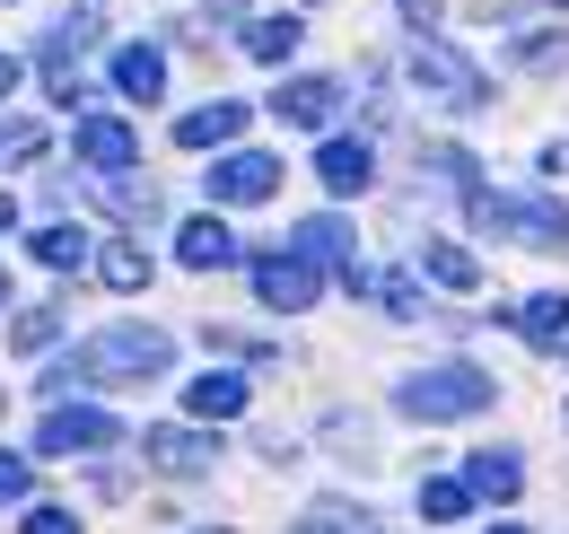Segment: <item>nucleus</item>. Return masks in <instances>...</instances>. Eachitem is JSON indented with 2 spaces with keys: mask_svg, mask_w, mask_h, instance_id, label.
Wrapping results in <instances>:
<instances>
[{
  "mask_svg": "<svg viewBox=\"0 0 569 534\" xmlns=\"http://www.w3.org/2000/svg\"><path fill=\"white\" fill-rule=\"evenodd\" d=\"M412 88L438 97L447 115H482V106H491V70L473 62V53H456V44H438V36L412 53Z\"/></svg>",
  "mask_w": 569,
  "mask_h": 534,
  "instance_id": "nucleus-4",
  "label": "nucleus"
},
{
  "mask_svg": "<svg viewBox=\"0 0 569 534\" xmlns=\"http://www.w3.org/2000/svg\"><path fill=\"white\" fill-rule=\"evenodd\" d=\"M114 438H123L114 412H97V403H53L44 429H36V456H106Z\"/></svg>",
  "mask_w": 569,
  "mask_h": 534,
  "instance_id": "nucleus-5",
  "label": "nucleus"
},
{
  "mask_svg": "<svg viewBox=\"0 0 569 534\" xmlns=\"http://www.w3.org/2000/svg\"><path fill=\"white\" fill-rule=\"evenodd\" d=\"M141 447H149V465H158V473H202V465L219 456L202 429H149Z\"/></svg>",
  "mask_w": 569,
  "mask_h": 534,
  "instance_id": "nucleus-15",
  "label": "nucleus"
},
{
  "mask_svg": "<svg viewBox=\"0 0 569 534\" xmlns=\"http://www.w3.org/2000/svg\"><path fill=\"white\" fill-rule=\"evenodd\" d=\"M517 62H526V70H561L569 62V36H526V44H517Z\"/></svg>",
  "mask_w": 569,
  "mask_h": 534,
  "instance_id": "nucleus-27",
  "label": "nucleus"
},
{
  "mask_svg": "<svg viewBox=\"0 0 569 534\" xmlns=\"http://www.w3.org/2000/svg\"><path fill=\"white\" fill-rule=\"evenodd\" d=\"M499 403V377H482L473 359H447V368H421V377H403L395 386V412L403 421H473V412H491Z\"/></svg>",
  "mask_w": 569,
  "mask_h": 534,
  "instance_id": "nucleus-3",
  "label": "nucleus"
},
{
  "mask_svg": "<svg viewBox=\"0 0 569 534\" xmlns=\"http://www.w3.org/2000/svg\"><path fill=\"white\" fill-rule=\"evenodd\" d=\"M272 194H281V158H263V149H228L211 167V201L246 210V201H272Z\"/></svg>",
  "mask_w": 569,
  "mask_h": 534,
  "instance_id": "nucleus-8",
  "label": "nucleus"
},
{
  "mask_svg": "<svg viewBox=\"0 0 569 534\" xmlns=\"http://www.w3.org/2000/svg\"><path fill=\"white\" fill-rule=\"evenodd\" d=\"M79 359V386H149V377H167L176 368V342L158 334V325H106V334H88L71 350Z\"/></svg>",
  "mask_w": 569,
  "mask_h": 534,
  "instance_id": "nucleus-1",
  "label": "nucleus"
},
{
  "mask_svg": "<svg viewBox=\"0 0 569 534\" xmlns=\"http://www.w3.org/2000/svg\"><path fill=\"white\" fill-rule=\"evenodd\" d=\"M246 115H254V106H237V97H211V106H193V115L176 123V140H184V149H228V140L246 132Z\"/></svg>",
  "mask_w": 569,
  "mask_h": 534,
  "instance_id": "nucleus-11",
  "label": "nucleus"
},
{
  "mask_svg": "<svg viewBox=\"0 0 569 534\" xmlns=\"http://www.w3.org/2000/svg\"><path fill=\"white\" fill-rule=\"evenodd\" d=\"M517 334L535 342V350H569V298H561V289L526 298V307H517Z\"/></svg>",
  "mask_w": 569,
  "mask_h": 534,
  "instance_id": "nucleus-16",
  "label": "nucleus"
},
{
  "mask_svg": "<svg viewBox=\"0 0 569 534\" xmlns=\"http://www.w3.org/2000/svg\"><path fill=\"white\" fill-rule=\"evenodd\" d=\"M298 36H307L298 18H254V27H246V53H254V62H272V70H281L289 53H298Z\"/></svg>",
  "mask_w": 569,
  "mask_h": 534,
  "instance_id": "nucleus-21",
  "label": "nucleus"
},
{
  "mask_svg": "<svg viewBox=\"0 0 569 534\" xmlns=\"http://www.w3.org/2000/svg\"><path fill=\"white\" fill-rule=\"evenodd\" d=\"M36 264L79 271V264H97V237H88V228H44V237H36Z\"/></svg>",
  "mask_w": 569,
  "mask_h": 534,
  "instance_id": "nucleus-20",
  "label": "nucleus"
},
{
  "mask_svg": "<svg viewBox=\"0 0 569 534\" xmlns=\"http://www.w3.org/2000/svg\"><path fill=\"white\" fill-rule=\"evenodd\" d=\"M465 210H473V228L517 237L526 255H569V201H552V194H482V185H465Z\"/></svg>",
  "mask_w": 569,
  "mask_h": 534,
  "instance_id": "nucleus-2",
  "label": "nucleus"
},
{
  "mask_svg": "<svg viewBox=\"0 0 569 534\" xmlns=\"http://www.w3.org/2000/svg\"><path fill=\"white\" fill-rule=\"evenodd\" d=\"M9 228H18V201H9V194H0V237H9Z\"/></svg>",
  "mask_w": 569,
  "mask_h": 534,
  "instance_id": "nucleus-32",
  "label": "nucleus"
},
{
  "mask_svg": "<svg viewBox=\"0 0 569 534\" xmlns=\"http://www.w3.org/2000/svg\"><path fill=\"white\" fill-rule=\"evenodd\" d=\"M368 176H377V158H368V140H325V149H316V185H325V194H368Z\"/></svg>",
  "mask_w": 569,
  "mask_h": 534,
  "instance_id": "nucleus-10",
  "label": "nucleus"
},
{
  "mask_svg": "<svg viewBox=\"0 0 569 534\" xmlns=\"http://www.w3.org/2000/svg\"><path fill=\"white\" fill-rule=\"evenodd\" d=\"M491 534H526V526H491Z\"/></svg>",
  "mask_w": 569,
  "mask_h": 534,
  "instance_id": "nucleus-34",
  "label": "nucleus"
},
{
  "mask_svg": "<svg viewBox=\"0 0 569 534\" xmlns=\"http://www.w3.org/2000/svg\"><path fill=\"white\" fill-rule=\"evenodd\" d=\"M18 79H27V70L9 62V53H0V97H9V88H18Z\"/></svg>",
  "mask_w": 569,
  "mask_h": 534,
  "instance_id": "nucleus-31",
  "label": "nucleus"
},
{
  "mask_svg": "<svg viewBox=\"0 0 569 534\" xmlns=\"http://www.w3.org/2000/svg\"><path fill=\"white\" fill-rule=\"evenodd\" d=\"M202 534H228V526H202Z\"/></svg>",
  "mask_w": 569,
  "mask_h": 534,
  "instance_id": "nucleus-35",
  "label": "nucleus"
},
{
  "mask_svg": "<svg viewBox=\"0 0 569 534\" xmlns=\"http://www.w3.org/2000/svg\"><path fill=\"white\" fill-rule=\"evenodd\" d=\"M18 534H79V517H71V508H27V526H18Z\"/></svg>",
  "mask_w": 569,
  "mask_h": 534,
  "instance_id": "nucleus-29",
  "label": "nucleus"
},
{
  "mask_svg": "<svg viewBox=\"0 0 569 534\" xmlns=\"http://www.w3.org/2000/svg\"><path fill=\"white\" fill-rule=\"evenodd\" d=\"M53 342H62V316H53V307H27V316L9 325V350H53Z\"/></svg>",
  "mask_w": 569,
  "mask_h": 534,
  "instance_id": "nucleus-24",
  "label": "nucleus"
},
{
  "mask_svg": "<svg viewBox=\"0 0 569 534\" xmlns=\"http://www.w3.org/2000/svg\"><path fill=\"white\" fill-rule=\"evenodd\" d=\"M0 307H9V271H0Z\"/></svg>",
  "mask_w": 569,
  "mask_h": 534,
  "instance_id": "nucleus-33",
  "label": "nucleus"
},
{
  "mask_svg": "<svg viewBox=\"0 0 569 534\" xmlns=\"http://www.w3.org/2000/svg\"><path fill=\"white\" fill-rule=\"evenodd\" d=\"M421 271L438 289H482V264H473L465 246H421Z\"/></svg>",
  "mask_w": 569,
  "mask_h": 534,
  "instance_id": "nucleus-22",
  "label": "nucleus"
},
{
  "mask_svg": "<svg viewBox=\"0 0 569 534\" xmlns=\"http://www.w3.org/2000/svg\"><path fill=\"white\" fill-rule=\"evenodd\" d=\"M106 201L123 219H158V185H132V176H106Z\"/></svg>",
  "mask_w": 569,
  "mask_h": 534,
  "instance_id": "nucleus-25",
  "label": "nucleus"
},
{
  "mask_svg": "<svg viewBox=\"0 0 569 534\" xmlns=\"http://www.w3.org/2000/svg\"><path fill=\"white\" fill-rule=\"evenodd\" d=\"M289 534H368V517H342V508H316V517H298Z\"/></svg>",
  "mask_w": 569,
  "mask_h": 534,
  "instance_id": "nucleus-28",
  "label": "nucleus"
},
{
  "mask_svg": "<svg viewBox=\"0 0 569 534\" xmlns=\"http://www.w3.org/2000/svg\"><path fill=\"white\" fill-rule=\"evenodd\" d=\"M97 280H106V289H141L149 255H141V246H106V255H97Z\"/></svg>",
  "mask_w": 569,
  "mask_h": 534,
  "instance_id": "nucleus-23",
  "label": "nucleus"
},
{
  "mask_svg": "<svg viewBox=\"0 0 569 534\" xmlns=\"http://www.w3.org/2000/svg\"><path fill=\"white\" fill-rule=\"evenodd\" d=\"M114 88H123L132 106H158V97H167V53H158V44H123V53H114Z\"/></svg>",
  "mask_w": 569,
  "mask_h": 534,
  "instance_id": "nucleus-13",
  "label": "nucleus"
},
{
  "mask_svg": "<svg viewBox=\"0 0 569 534\" xmlns=\"http://www.w3.org/2000/svg\"><path fill=\"white\" fill-rule=\"evenodd\" d=\"M71 158L88 167V176H132V167H141V132H132L123 115H79Z\"/></svg>",
  "mask_w": 569,
  "mask_h": 534,
  "instance_id": "nucleus-6",
  "label": "nucleus"
},
{
  "mask_svg": "<svg viewBox=\"0 0 569 534\" xmlns=\"http://www.w3.org/2000/svg\"><path fill=\"white\" fill-rule=\"evenodd\" d=\"M351 298H377V307H386L395 325H412V316H421V289H412L403 271H359V280H351Z\"/></svg>",
  "mask_w": 569,
  "mask_h": 534,
  "instance_id": "nucleus-19",
  "label": "nucleus"
},
{
  "mask_svg": "<svg viewBox=\"0 0 569 534\" xmlns=\"http://www.w3.org/2000/svg\"><path fill=\"white\" fill-rule=\"evenodd\" d=\"M272 115H281V123H298V132H325V123L342 115V79H281Z\"/></svg>",
  "mask_w": 569,
  "mask_h": 534,
  "instance_id": "nucleus-9",
  "label": "nucleus"
},
{
  "mask_svg": "<svg viewBox=\"0 0 569 534\" xmlns=\"http://www.w3.org/2000/svg\"><path fill=\"white\" fill-rule=\"evenodd\" d=\"M184 403H193L202 421H237V412H246V377H237V368H211V377L184 386Z\"/></svg>",
  "mask_w": 569,
  "mask_h": 534,
  "instance_id": "nucleus-18",
  "label": "nucleus"
},
{
  "mask_svg": "<svg viewBox=\"0 0 569 534\" xmlns=\"http://www.w3.org/2000/svg\"><path fill=\"white\" fill-rule=\"evenodd\" d=\"M465 508H473V491H465V482H421V517L447 526V517H465Z\"/></svg>",
  "mask_w": 569,
  "mask_h": 534,
  "instance_id": "nucleus-26",
  "label": "nucleus"
},
{
  "mask_svg": "<svg viewBox=\"0 0 569 534\" xmlns=\"http://www.w3.org/2000/svg\"><path fill=\"white\" fill-rule=\"evenodd\" d=\"M298 255H307V264L316 271H342V280H351V228H342V219H298Z\"/></svg>",
  "mask_w": 569,
  "mask_h": 534,
  "instance_id": "nucleus-14",
  "label": "nucleus"
},
{
  "mask_svg": "<svg viewBox=\"0 0 569 534\" xmlns=\"http://www.w3.org/2000/svg\"><path fill=\"white\" fill-rule=\"evenodd\" d=\"M176 264H184V271L237 264V237H228V219H184V228H176Z\"/></svg>",
  "mask_w": 569,
  "mask_h": 534,
  "instance_id": "nucleus-12",
  "label": "nucleus"
},
{
  "mask_svg": "<svg viewBox=\"0 0 569 534\" xmlns=\"http://www.w3.org/2000/svg\"><path fill=\"white\" fill-rule=\"evenodd\" d=\"M316 289H325V271L307 264L298 246H289V255H254V298H263L272 316H307Z\"/></svg>",
  "mask_w": 569,
  "mask_h": 534,
  "instance_id": "nucleus-7",
  "label": "nucleus"
},
{
  "mask_svg": "<svg viewBox=\"0 0 569 534\" xmlns=\"http://www.w3.org/2000/svg\"><path fill=\"white\" fill-rule=\"evenodd\" d=\"M9 500H27V456L0 447V508H9Z\"/></svg>",
  "mask_w": 569,
  "mask_h": 534,
  "instance_id": "nucleus-30",
  "label": "nucleus"
},
{
  "mask_svg": "<svg viewBox=\"0 0 569 534\" xmlns=\"http://www.w3.org/2000/svg\"><path fill=\"white\" fill-rule=\"evenodd\" d=\"M465 491H473V500H517V491H526V465H517L508 447H482V456L465 465Z\"/></svg>",
  "mask_w": 569,
  "mask_h": 534,
  "instance_id": "nucleus-17",
  "label": "nucleus"
}]
</instances>
